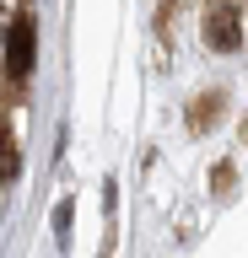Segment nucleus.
<instances>
[{
    "label": "nucleus",
    "instance_id": "f257e3e1",
    "mask_svg": "<svg viewBox=\"0 0 248 258\" xmlns=\"http://www.w3.org/2000/svg\"><path fill=\"white\" fill-rule=\"evenodd\" d=\"M205 48L211 54H237L243 48V11H237V0H211L205 6Z\"/></svg>",
    "mask_w": 248,
    "mask_h": 258
},
{
    "label": "nucleus",
    "instance_id": "f03ea898",
    "mask_svg": "<svg viewBox=\"0 0 248 258\" xmlns=\"http://www.w3.org/2000/svg\"><path fill=\"white\" fill-rule=\"evenodd\" d=\"M33 59H38V27H33V16L22 11L11 22V32H6V70L22 81V76H33Z\"/></svg>",
    "mask_w": 248,
    "mask_h": 258
},
{
    "label": "nucleus",
    "instance_id": "7ed1b4c3",
    "mask_svg": "<svg viewBox=\"0 0 248 258\" xmlns=\"http://www.w3.org/2000/svg\"><path fill=\"white\" fill-rule=\"evenodd\" d=\"M221 108H227V92H216V86L200 92L194 102H189V129H205L211 118H221Z\"/></svg>",
    "mask_w": 248,
    "mask_h": 258
},
{
    "label": "nucleus",
    "instance_id": "20e7f679",
    "mask_svg": "<svg viewBox=\"0 0 248 258\" xmlns=\"http://www.w3.org/2000/svg\"><path fill=\"white\" fill-rule=\"evenodd\" d=\"M17 172H22V151H17V140L0 129V183H11Z\"/></svg>",
    "mask_w": 248,
    "mask_h": 258
},
{
    "label": "nucleus",
    "instance_id": "39448f33",
    "mask_svg": "<svg viewBox=\"0 0 248 258\" xmlns=\"http://www.w3.org/2000/svg\"><path fill=\"white\" fill-rule=\"evenodd\" d=\"M232 172H237L232 161H221V167H216V172H211V188L221 194V199H227V194H232Z\"/></svg>",
    "mask_w": 248,
    "mask_h": 258
},
{
    "label": "nucleus",
    "instance_id": "423d86ee",
    "mask_svg": "<svg viewBox=\"0 0 248 258\" xmlns=\"http://www.w3.org/2000/svg\"><path fill=\"white\" fill-rule=\"evenodd\" d=\"M54 231H60V237H65V231H70V199H65V205H60V210H54Z\"/></svg>",
    "mask_w": 248,
    "mask_h": 258
}]
</instances>
